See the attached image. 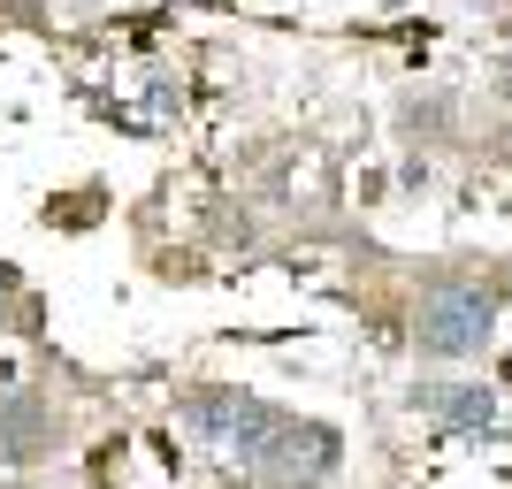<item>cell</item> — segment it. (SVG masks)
I'll use <instances>...</instances> for the list:
<instances>
[{
    "instance_id": "6da1fadb",
    "label": "cell",
    "mask_w": 512,
    "mask_h": 489,
    "mask_svg": "<svg viewBox=\"0 0 512 489\" xmlns=\"http://www.w3.org/2000/svg\"><path fill=\"white\" fill-rule=\"evenodd\" d=\"M497 329V306L482 291H436L413 321V344H421V360H474Z\"/></svg>"
},
{
    "instance_id": "7a4b0ae2",
    "label": "cell",
    "mask_w": 512,
    "mask_h": 489,
    "mask_svg": "<svg viewBox=\"0 0 512 489\" xmlns=\"http://www.w3.org/2000/svg\"><path fill=\"white\" fill-rule=\"evenodd\" d=\"M337 459H344V444H337L329 421H291V413H283V421L268 428V444H260L253 467H268L283 489H314V482L337 474Z\"/></svg>"
},
{
    "instance_id": "3957f363",
    "label": "cell",
    "mask_w": 512,
    "mask_h": 489,
    "mask_svg": "<svg viewBox=\"0 0 512 489\" xmlns=\"http://www.w3.org/2000/svg\"><path fill=\"white\" fill-rule=\"evenodd\" d=\"M54 405L39 398V390H8L0 398V459L8 467H39L46 451H54Z\"/></svg>"
},
{
    "instance_id": "277c9868",
    "label": "cell",
    "mask_w": 512,
    "mask_h": 489,
    "mask_svg": "<svg viewBox=\"0 0 512 489\" xmlns=\"http://www.w3.org/2000/svg\"><path fill=\"white\" fill-rule=\"evenodd\" d=\"M413 405H421V413H436V421H451V428H490V421H497V398H490L482 383H459V390L413 383Z\"/></svg>"
},
{
    "instance_id": "5b68a950",
    "label": "cell",
    "mask_w": 512,
    "mask_h": 489,
    "mask_svg": "<svg viewBox=\"0 0 512 489\" xmlns=\"http://www.w3.org/2000/svg\"><path fill=\"white\" fill-rule=\"evenodd\" d=\"M245 405H253V390H237V383H214V390H199V398H184V421L207 436V444H222L230 451V436H237V421H245Z\"/></svg>"
}]
</instances>
